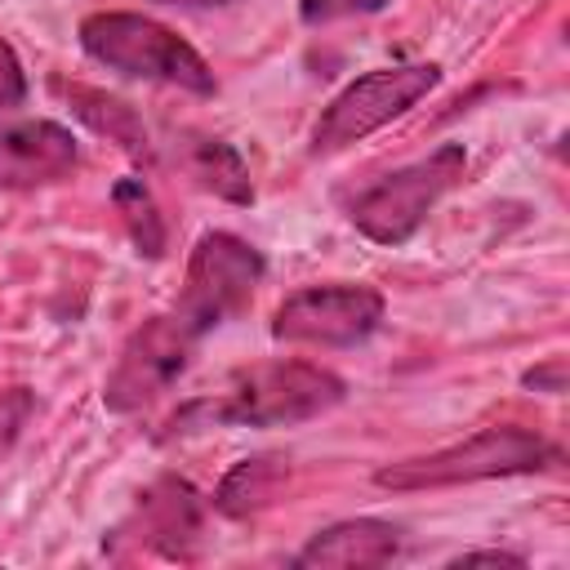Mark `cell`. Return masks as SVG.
Returning a JSON list of instances; mask_svg holds the SVG:
<instances>
[{
    "mask_svg": "<svg viewBox=\"0 0 570 570\" xmlns=\"http://www.w3.org/2000/svg\"><path fill=\"white\" fill-rule=\"evenodd\" d=\"M343 379L312 365V361H263L240 370L218 396H200L187 401L174 419L165 436H183V432H200V428H289V423H307L325 410H334L343 401Z\"/></svg>",
    "mask_w": 570,
    "mask_h": 570,
    "instance_id": "6da1fadb",
    "label": "cell"
},
{
    "mask_svg": "<svg viewBox=\"0 0 570 570\" xmlns=\"http://www.w3.org/2000/svg\"><path fill=\"white\" fill-rule=\"evenodd\" d=\"M80 49L102 62L107 71L134 76V80H165L178 89H191L200 98H209L218 89L209 62L165 22L142 18V13H125V9H102L89 13L80 22Z\"/></svg>",
    "mask_w": 570,
    "mask_h": 570,
    "instance_id": "7a4b0ae2",
    "label": "cell"
},
{
    "mask_svg": "<svg viewBox=\"0 0 570 570\" xmlns=\"http://www.w3.org/2000/svg\"><path fill=\"white\" fill-rule=\"evenodd\" d=\"M557 463V445L543 441L530 428H481L445 450L414 454L401 463H387L374 472L383 490H441V485H468V481H494V476H521Z\"/></svg>",
    "mask_w": 570,
    "mask_h": 570,
    "instance_id": "3957f363",
    "label": "cell"
},
{
    "mask_svg": "<svg viewBox=\"0 0 570 570\" xmlns=\"http://www.w3.org/2000/svg\"><path fill=\"white\" fill-rule=\"evenodd\" d=\"M463 169H468L463 142H441L423 160H410L383 174L379 183H370L365 191H356L347 218L361 236L379 245H405L419 232V223L432 214V205L463 178Z\"/></svg>",
    "mask_w": 570,
    "mask_h": 570,
    "instance_id": "277c9868",
    "label": "cell"
},
{
    "mask_svg": "<svg viewBox=\"0 0 570 570\" xmlns=\"http://www.w3.org/2000/svg\"><path fill=\"white\" fill-rule=\"evenodd\" d=\"M258 281H263V254L249 240H240L232 232H205L187 258V276H183L174 316L196 338H205L209 330L236 321L249 307Z\"/></svg>",
    "mask_w": 570,
    "mask_h": 570,
    "instance_id": "5b68a950",
    "label": "cell"
},
{
    "mask_svg": "<svg viewBox=\"0 0 570 570\" xmlns=\"http://www.w3.org/2000/svg\"><path fill=\"white\" fill-rule=\"evenodd\" d=\"M441 67L436 62H405V67H379L370 76H356L316 120L312 129V151H338L352 147L361 138H370L374 129H383L387 120L405 116L428 89H436Z\"/></svg>",
    "mask_w": 570,
    "mask_h": 570,
    "instance_id": "8992f818",
    "label": "cell"
},
{
    "mask_svg": "<svg viewBox=\"0 0 570 570\" xmlns=\"http://www.w3.org/2000/svg\"><path fill=\"white\" fill-rule=\"evenodd\" d=\"M196 343H200V338H196L174 312L142 321V325L129 334V343L120 347V361H116V370H111L107 383H102L107 410L134 414V410H142L147 401H156V396L187 370Z\"/></svg>",
    "mask_w": 570,
    "mask_h": 570,
    "instance_id": "52a82bcc",
    "label": "cell"
},
{
    "mask_svg": "<svg viewBox=\"0 0 570 570\" xmlns=\"http://www.w3.org/2000/svg\"><path fill=\"white\" fill-rule=\"evenodd\" d=\"M383 321V294L370 285H312L289 294L276 316L272 334L281 343H316V347H352L370 338Z\"/></svg>",
    "mask_w": 570,
    "mask_h": 570,
    "instance_id": "ba28073f",
    "label": "cell"
},
{
    "mask_svg": "<svg viewBox=\"0 0 570 570\" xmlns=\"http://www.w3.org/2000/svg\"><path fill=\"white\" fill-rule=\"evenodd\" d=\"M200 530H205V512H200V494L183 481V476H156L134 512L111 530V548L134 543L138 552H156L169 561H191L200 548Z\"/></svg>",
    "mask_w": 570,
    "mask_h": 570,
    "instance_id": "9c48e42d",
    "label": "cell"
},
{
    "mask_svg": "<svg viewBox=\"0 0 570 570\" xmlns=\"http://www.w3.org/2000/svg\"><path fill=\"white\" fill-rule=\"evenodd\" d=\"M80 165V142L53 120H18L0 129V187H45Z\"/></svg>",
    "mask_w": 570,
    "mask_h": 570,
    "instance_id": "30bf717a",
    "label": "cell"
},
{
    "mask_svg": "<svg viewBox=\"0 0 570 570\" xmlns=\"http://www.w3.org/2000/svg\"><path fill=\"white\" fill-rule=\"evenodd\" d=\"M401 557V525L379 521V517H347L325 530H316L303 552L294 557L298 570H365V566H387Z\"/></svg>",
    "mask_w": 570,
    "mask_h": 570,
    "instance_id": "8fae6325",
    "label": "cell"
},
{
    "mask_svg": "<svg viewBox=\"0 0 570 570\" xmlns=\"http://www.w3.org/2000/svg\"><path fill=\"white\" fill-rule=\"evenodd\" d=\"M67 102H71V116L76 120H85L94 134H107L125 156H134L142 165L151 160L147 125H142V116L125 98H116L107 89H89V85H67Z\"/></svg>",
    "mask_w": 570,
    "mask_h": 570,
    "instance_id": "7c38bea8",
    "label": "cell"
},
{
    "mask_svg": "<svg viewBox=\"0 0 570 570\" xmlns=\"http://www.w3.org/2000/svg\"><path fill=\"white\" fill-rule=\"evenodd\" d=\"M281 481H285V459H276V454L240 459V463H232V472L218 481L214 508H218L223 517H249V512H258V508L272 503V494H276Z\"/></svg>",
    "mask_w": 570,
    "mask_h": 570,
    "instance_id": "4fadbf2b",
    "label": "cell"
},
{
    "mask_svg": "<svg viewBox=\"0 0 570 570\" xmlns=\"http://www.w3.org/2000/svg\"><path fill=\"white\" fill-rule=\"evenodd\" d=\"M187 169L205 191H214V196H223L232 205H249L254 200L249 169H245L240 151L232 142H223V138H196L187 147Z\"/></svg>",
    "mask_w": 570,
    "mask_h": 570,
    "instance_id": "5bb4252c",
    "label": "cell"
},
{
    "mask_svg": "<svg viewBox=\"0 0 570 570\" xmlns=\"http://www.w3.org/2000/svg\"><path fill=\"white\" fill-rule=\"evenodd\" d=\"M111 200H116V209H120V218H125L129 240L138 245V254L142 258H160L165 254V223H160V209H156L147 183L142 178H120L111 187Z\"/></svg>",
    "mask_w": 570,
    "mask_h": 570,
    "instance_id": "9a60e30c",
    "label": "cell"
},
{
    "mask_svg": "<svg viewBox=\"0 0 570 570\" xmlns=\"http://www.w3.org/2000/svg\"><path fill=\"white\" fill-rule=\"evenodd\" d=\"M31 414H36V392L31 387H4L0 392V459L18 445Z\"/></svg>",
    "mask_w": 570,
    "mask_h": 570,
    "instance_id": "2e32d148",
    "label": "cell"
},
{
    "mask_svg": "<svg viewBox=\"0 0 570 570\" xmlns=\"http://www.w3.org/2000/svg\"><path fill=\"white\" fill-rule=\"evenodd\" d=\"M387 0H298V18L307 27L334 22V18H352V13H379Z\"/></svg>",
    "mask_w": 570,
    "mask_h": 570,
    "instance_id": "e0dca14e",
    "label": "cell"
},
{
    "mask_svg": "<svg viewBox=\"0 0 570 570\" xmlns=\"http://www.w3.org/2000/svg\"><path fill=\"white\" fill-rule=\"evenodd\" d=\"M22 98H27L22 62H18V53L9 49V40H0V111H4V107H18Z\"/></svg>",
    "mask_w": 570,
    "mask_h": 570,
    "instance_id": "ac0fdd59",
    "label": "cell"
},
{
    "mask_svg": "<svg viewBox=\"0 0 570 570\" xmlns=\"http://www.w3.org/2000/svg\"><path fill=\"white\" fill-rule=\"evenodd\" d=\"M521 383H525V387H534V392L561 396V392H566V356H552V361H543V365L525 370V374H521Z\"/></svg>",
    "mask_w": 570,
    "mask_h": 570,
    "instance_id": "d6986e66",
    "label": "cell"
},
{
    "mask_svg": "<svg viewBox=\"0 0 570 570\" xmlns=\"http://www.w3.org/2000/svg\"><path fill=\"white\" fill-rule=\"evenodd\" d=\"M450 566H512V570H521L525 561H521L517 552H494V548H485V552H463V557H454Z\"/></svg>",
    "mask_w": 570,
    "mask_h": 570,
    "instance_id": "ffe728a7",
    "label": "cell"
},
{
    "mask_svg": "<svg viewBox=\"0 0 570 570\" xmlns=\"http://www.w3.org/2000/svg\"><path fill=\"white\" fill-rule=\"evenodd\" d=\"M165 4H187V9H209V4H227V0H165Z\"/></svg>",
    "mask_w": 570,
    "mask_h": 570,
    "instance_id": "44dd1931",
    "label": "cell"
}]
</instances>
